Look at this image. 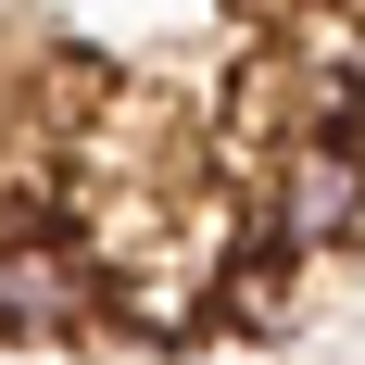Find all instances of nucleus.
Listing matches in <instances>:
<instances>
[{"label":"nucleus","mask_w":365,"mask_h":365,"mask_svg":"<svg viewBox=\"0 0 365 365\" xmlns=\"http://www.w3.org/2000/svg\"><path fill=\"white\" fill-rule=\"evenodd\" d=\"M365 227V151L340 139H277V164H264V240L277 252H328V240H353Z\"/></svg>","instance_id":"1"},{"label":"nucleus","mask_w":365,"mask_h":365,"mask_svg":"<svg viewBox=\"0 0 365 365\" xmlns=\"http://www.w3.org/2000/svg\"><path fill=\"white\" fill-rule=\"evenodd\" d=\"M101 302L113 290L76 240H0V340H76Z\"/></svg>","instance_id":"2"}]
</instances>
